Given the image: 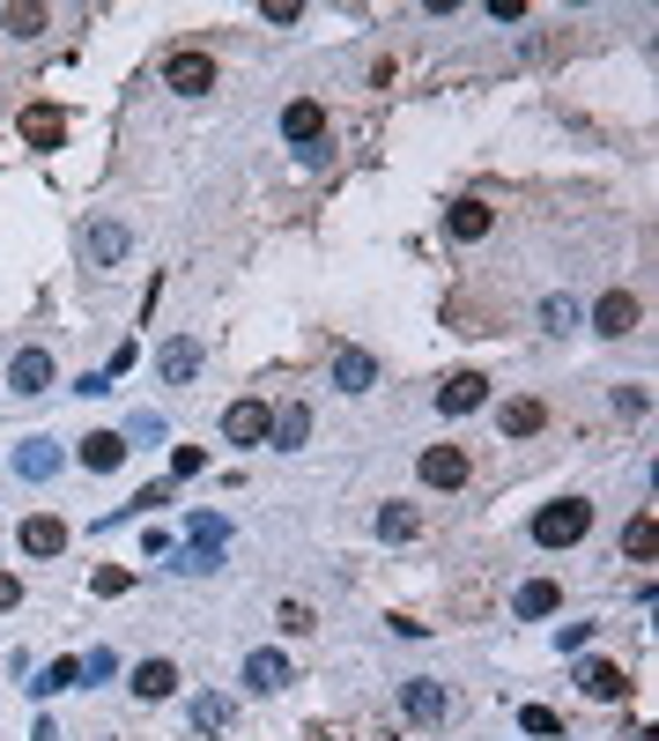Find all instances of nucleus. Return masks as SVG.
Returning <instances> with one entry per match:
<instances>
[{"label":"nucleus","mask_w":659,"mask_h":741,"mask_svg":"<svg viewBox=\"0 0 659 741\" xmlns=\"http://www.w3.org/2000/svg\"><path fill=\"white\" fill-rule=\"evenodd\" d=\"M482 400H489V378H482V370H452V378L438 386V408H444V416H474Z\"/></svg>","instance_id":"8"},{"label":"nucleus","mask_w":659,"mask_h":741,"mask_svg":"<svg viewBox=\"0 0 659 741\" xmlns=\"http://www.w3.org/2000/svg\"><path fill=\"white\" fill-rule=\"evenodd\" d=\"M82 682V660H52L38 682H30V697H60V690H74Z\"/></svg>","instance_id":"25"},{"label":"nucleus","mask_w":659,"mask_h":741,"mask_svg":"<svg viewBox=\"0 0 659 741\" xmlns=\"http://www.w3.org/2000/svg\"><path fill=\"white\" fill-rule=\"evenodd\" d=\"M586 526H593V504L586 497H563V504H541L534 512V542L541 549H571V542H586Z\"/></svg>","instance_id":"1"},{"label":"nucleus","mask_w":659,"mask_h":741,"mask_svg":"<svg viewBox=\"0 0 659 741\" xmlns=\"http://www.w3.org/2000/svg\"><path fill=\"white\" fill-rule=\"evenodd\" d=\"M519 727H526V734H563V712H548V705H519Z\"/></svg>","instance_id":"30"},{"label":"nucleus","mask_w":659,"mask_h":741,"mask_svg":"<svg viewBox=\"0 0 659 741\" xmlns=\"http://www.w3.org/2000/svg\"><path fill=\"white\" fill-rule=\"evenodd\" d=\"M8 386H15V394H45L52 386V356L45 348H23V356L8 364Z\"/></svg>","instance_id":"18"},{"label":"nucleus","mask_w":659,"mask_h":741,"mask_svg":"<svg viewBox=\"0 0 659 741\" xmlns=\"http://www.w3.org/2000/svg\"><path fill=\"white\" fill-rule=\"evenodd\" d=\"M126 438H164V416H148V408H142V416L126 422Z\"/></svg>","instance_id":"35"},{"label":"nucleus","mask_w":659,"mask_h":741,"mask_svg":"<svg viewBox=\"0 0 659 741\" xmlns=\"http://www.w3.org/2000/svg\"><path fill=\"white\" fill-rule=\"evenodd\" d=\"M156 504H171V482H148V490L134 497V504H126V512H156ZM126 512H119V519H126Z\"/></svg>","instance_id":"33"},{"label":"nucleus","mask_w":659,"mask_h":741,"mask_svg":"<svg viewBox=\"0 0 659 741\" xmlns=\"http://www.w3.org/2000/svg\"><path fill=\"white\" fill-rule=\"evenodd\" d=\"M578 690L600 697V705H615V697H630V675H623L615 660H586V667H578Z\"/></svg>","instance_id":"13"},{"label":"nucleus","mask_w":659,"mask_h":741,"mask_svg":"<svg viewBox=\"0 0 659 741\" xmlns=\"http://www.w3.org/2000/svg\"><path fill=\"white\" fill-rule=\"evenodd\" d=\"M208 468V452H200V445H178L171 452V482H186V474H200Z\"/></svg>","instance_id":"32"},{"label":"nucleus","mask_w":659,"mask_h":741,"mask_svg":"<svg viewBox=\"0 0 659 741\" xmlns=\"http://www.w3.org/2000/svg\"><path fill=\"white\" fill-rule=\"evenodd\" d=\"M422 482H430V490H460L467 482V452L460 445H430V452H422Z\"/></svg>","instance_id":"11"},{"label":"nucleus","mask_w":659,"mask_h":741,"mask_svg":"<svg viewBox=\"0 0 659 741\" xmlns=\"http://www.w3.org/2000/svg\"><path fill=\"white\" fill-rule=\"evenodd\" d=\"M593 326H600V334H615V342H623V334H637V296L630 290H608L600 304H593Z\"/></svg>","instance_id":"12"},{"label":"nucleus","mask_w":659,"mask_h":741,"mask_svg":"<svg viewBox=\"0 0 659 741\" xmlns=\"http://www.w3.org/2000/svg\"><path fill=\"white\" fill-rule=\"evenodd\" d=\"M268 430H274V445H282V452H296V445L312 438V408H304V400H282Z\"/></svg>","instance_id":"19"},{"label":"nucleus","mask_w":659,"mask_h":741,"mask_svg":"<svg viewBox=\"0 0 659 741\" xmlns=\"http://www.w3.org/2000/svg\"><path fill=\"white\" fill-rule=\"evenodd\" d=\"M541 326H548V334H563V326H578V304H571V296H541Z\"/></svg>","instance_id":"28"},{"label":"nucleus","mask_w":659,"mask_h":741,"mask_svg":"<svg viewBox=\"0 0 659 741\" xmlns=\"http://www.w3.org/2000/svg\"><path fill=\"white\" fill-rule=\"evenodd\" d=\"M52 468H60V452H52V438H30V445H15V474H23V482H45Z\"/></svg>","instance_id":"23"},{"label":"nucleus","mask_w":659,"mask_h":741,"mask_svg":"<svg viewBox=\"0 0 659 741\" xmlns=\"http://www.w3.org/2000/svg\"><path fill=\"white\" fill-rule=\"evenodd\" d=\"M90 586H97L104 601H119V593L134 586V571H126V564H104V571H90Z\"/></svg>","instance_id":"31"},{"label":"nucleus","mask_w":659,"mask_h":741,"mask_svg":"<svg viewBox=\"0 0 659 741\" xmlns=\"http://www.w3.org/2000/svg\"><path fill=\"white\" fill-rule=\"evenodd\" d=\"M541 422H548V400L541 394H512L504 400V438H534Z\"/></svg>","instance_id":"17"},{"label":"nucleus","mask_w":659,"mask_h":741,"mask_svg":"<svg viewBox=\"0 0 659 741\" xmlns=\"http://www.w3.org/2000/svg\"><path fill=\"white\" fill-rule=\"evenodd\" d=\"M282 630H312V608H304V601H282Z\"/></svg>","instance_id":"36"},{"label":"nucleus","mask_w":659,"mask_h":741,"mask_svg":"<svg viewBox=\"0 0 659 741\" xmlns=\"http://www.w3.org/2000/svg\"><path fill=\"white\" fill-rule=\"evenodd\" d=\"M400 705H408V719H416V727H444V719H452V690H444V682H430V675L400 682Z\"/></svg>","instance_id":"3"},{"label":"nucleus","mask_w":659,"mask_h":741,"mask_svg":"<svg viewBox=\"0 0 659 741\" xmlns=\"http://www.w3.org/2000/svg\"><path fill=\"white\" fill-rule=\"evenodd\" d=\"M74 460H82L90 474H112V468L126 460V438H119V430H97V438H82V445H74Z\"/></svg>","instance_id":"15"},{"label":"nucleus","mask_w":659,"mask_h":741,"mask_svg":"<svg viewBox=\"0 0 659 741\" xmlns=\"http://www.w3.org/2000/svg\"><path fill=\"white\" fill-rule=\"evenodd\" d=\"M23 142L30 148H60L67 142V112H60V104H23Z\"/></svg>","instance_id":"10"},{"label":"nucleus","mask_w":659,"mask_h":741,"mask_svg":"<svg viewBox=\"0 0 659 741\" xmlns=\"http://www.w3.org/2000/svg\"><path fill=\"white\" fill-rule=\"evenodd\" d=\"M15 542H23V556H60V549H67V519L30 512L23 526H15Z\"/></svg>","instance_id":"9"},{"label":"nucleus","mask_w":659,"mask_h":741,"mask_svg":"<svg viewBox=\"0 0 659 741\" xmlns=\"http://www.w3.org/2000/svg\"><path fill=\"white\" fill-rule=\"evenodd\" d=\"M164 90L208 97V90H216V60H208V52H171V60H164Z\"/></svg>","instance_id":"2"},{"label":"nucleus","mask_w":659,"mask_h":741,"mask_svg":"<svg viewBox=\"0 0 659 741\" xmlns=\"http://www.w3.org/2000/svg\"><path fill=\"white\" fill-rule=\"evenodd\" d=\"M126 690L142 697V705H164V697L178 690V667H171V660H142V667H134V682H126Z\"/></svg>","instance_id":"16"},{"label":"nucleus","mask_w":659,"mask_h":741,"mask_svg":"<svg viewBox=\"0 0 659 741\" xmlns=\"http://www.w3.org/2000/svg\"><path fill=\"white\" fill-rule=\"evenodd\" d=\"M126 252H134V230H126V222H90V230H82V260H90V268H112Z\"/></svg>","instance_id":"4"},{"label":"nucleus","mask_w":659,"mask_h":741,"mask_svg":"<svg viewBox=\"0 0 659 741\" xmlns=\"http://www.w3.org/2000/svg\"><path fill=\"white\" fill-rule=\"evenodd\" d=\"M652 549H659V519L637 512L630 526H623V556H630V564H652Z\"/></svg>","instance_id":"22"},{"label":"nucleus","mask_w":659,"mask_h":741,"mask_svg":"<svg viewBox=\"0 0 659 741\" xmlns=\"http://www.w3.org/2000/svg\"><path fill=\"white\" fill-rule=\"evenodd\" d=\"M0 23H8V38H38V30H45V8H23V0H15V8H0Z\"/></svg>","instance_id":"27"},{"label":"nucleus","mask_w":659,"mask_h":741,"mask_svg":"<svg viewBox=\"0 0 659 741\" xmlns=\"http://www.w3.org/2000/svg\"><path fill=\"white\" fill-rule=\"evenodd\" d=\"M444 230H452L460 246H482L489 230H496V208H489V200H452V208H444Z\"/></svg>","instance_id":"7"},{"label":"nucleus","mask_w":659,"mask_h":741,"mask_svg":"<svg viewBox=\"0 0 659 741\" xmlns=\"http://www.w3.org/2000/svg\"><path fill=\"white\" fill-rule=\"evenodd\" d=\"M193 727L200 734H222V727H230V697H216V690L193 697Z\"/></svg>","instance_id":"26"},{"label":"nucleus","mask_w":659,"mask_h":741,"mask_svg":"<svg viewBox=\"0 0 659 741\" xmlns=\"http://www.w3.org/2000/svg\"><path fill=\"white\" fill-rule=\"evenodd\" d=\"M296 15H304V8H296V0H268V23H274V30H290Z\"/></svg>","instance_id":"37"},{"label":"nucleus","mask_w":659,"mask_h":741,"mask_svg":"<svg viewBox=\"0 0 659 741\" xmlns=\"http://www.w3.org/2000/svg\"><path fill=\"white\" fill-rule=\"evenodd\" d=\"M8 608H23V578H15V571H0V616H8Z\"/></svg>","instance_id":"34"},{"label":"nucleus","mask_w":659,"mask_h":741,"mask_svg":"<svg viewBox=\"0 0 659 741\" xmlns=\"http://www.w3.org/2000/svg\"><path fill=\"white\" fill-rule=\"evenodd\" d=\"M378 534H386V542H408V534H416V512H408V504H386V512H378Z\"/></svg>","instance_id":"29"},{"label":"nucleus","mask_w":659,"mask_h":741,"mask_svg":"<svg viewBox=\"0 0 659 741\" xmlns=\"http://www.w3.org/2000/svg\"><path fill=\"white\" fill-rule=\"evenodd\" d=\"M282 134H290L296 148H312L318 134H326V104H318V97H296L290 112H282Z\"/></svg>","instance_id":"14"},{"label":"nucleus","mask_w":659,"mask_h":741,"mask_svg":"<svg viewBox=\"0 0 659 741\" xmlns=\"http://www.w3.org/2000/svg\"><path fill=\"white\" fill-rule=\"evenodd\" d=\"M200 364H208V348H200L193 334H178V342H164V348H156V370H164L171 386H193V378H200Z\"/></svg>","instance_id":"5"},{"label":"nucleus","mask_w":659,"mask_h":741,"mask_svg":"<svg viewBox=\"0 0 659 741\" xmlns=\"http://www.w3.org/2000/svg\"><path fill=\"white\" fill-rule=\"evenodd\" d=\"M370 378H378V364H370L364 348H342V356H334V386H342V394H370Z\"/></svg>","instance_id":"21"},{"label":"nucleus","mask_w":659,"mask_h":741,"mask_svg":"<svg viewBox=\"0 0 659 741\" xmlns=\"http://www.w3.org/2000/svg\"><path fill=\"white\" fill-rule=\"evenodd\" d=\"M282 682H290V660H282V653H268V645H260V653H252V660H244V690H282Z\"/></svg>","instance_id":"20"},{"label":"nucleus","mask_w":659,"mask_h":741,"mask_svg":"<svg viewBox=\"0 0 659 741\" xmlns=\"http://www.w3.org/2000/svg\"><path fill=\"white\" fill-rule=\"evenodd\" d=\"M556 608H563L556 578H526V586H519V616H556Z\"/></svg>","instance_id":"24"},{"label":"nucleus","mask_w":659,"mask_h":741,"mask_svg":"<svg viewBox=\"0 0 659 741\" xmlns=\"http://www.w3.org/2000/svg\"><path fill=\"white\" fill-rule=\"evenodd\" d=\"M268 400H230V408H222V438L230 445H260L268 438Z\"/></svg>","instance_id":"6"}]
</instances>
